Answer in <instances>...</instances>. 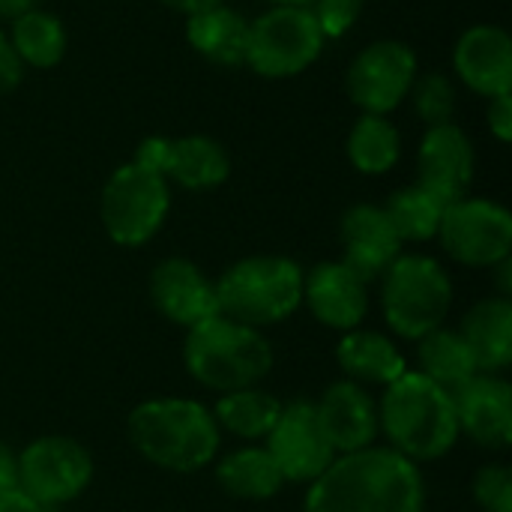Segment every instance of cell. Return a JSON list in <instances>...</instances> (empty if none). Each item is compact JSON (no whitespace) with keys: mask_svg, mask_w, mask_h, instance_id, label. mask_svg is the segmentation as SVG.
Segmentation results:
<instances>
[{"mask_svg":"<svg viewBox=\"0 0 512 512\" xmlns=\"http://www.w3.org/2000/svg\"><path fill=\"white\" fill-rule=\"evenodd\" d=\"M426 486L414 462L390 447L342 453L309 483L303 512H423Z\"/></svg>","mask_w":512,"mask_h":512,"instance_id":"1","label":"cell"},{"mask_svg":"<svg viewBox=\"0 0 512 512\" xmlns=\"http://www.w3.org/2000/svg\"><path fill=\"white\" fill-rule=\"evenodd\" d=\"M135 453L174 474H192L216 462L222 429L201 402L192 399H150L141 402L126 423Z\"/></svg>","mask_w":512,"mask_h":512,"instance_id":"2","label":"cell"},{"mask_svg":"<svg viewBox=\"0 0 512 512\" xmlns=\"http://www.w3.org/2000/svg\"><path fill=\"white\" fill-rule=\"evenodd\" d=\"M378 426L387 435L390 450L414 465L447 456L462 435L453 396L411 369L384 387Z\"/></svg>","mask_w":512,"mask_h":512,"instance_id":"3","label":"cell"},{"mask_svg":"<svg viewBox=\"0 0 512 512\" xmlns=\"http://www.w3.org/2000/svg\"><path fill=\"white\" fill-rule=\"evenodd\" d=\"M183 366L201 387L213 393H237L258 387L273 369V345L261 330L213 315L186 330Z\"/></svg>","mask_w":512,"mask_h":512,"instance_id":"4","label":"cell"},{"mask_svg":"<svg viewBox=\"0 0 512 512\" xmlns=\"http://www.w3.org/2000/svg\"><path fill=\"white\" fill-rule=\"evenodd\" d=\"M216 303L219 315L255 330L282 324L303 303V270L282 255L243 258L219 276Z\"/></svg>","mask_w":512,"mask_h":512,"instance_id":"5","label":"cell"},{"mask_svg":"<svg viewBox=\"0 0 512 512\" xmlns=\"http://www.w3.org/2000/svg\"><path fill=\"white\" fill-rule=\"evenodd\" d=\"M453 303L447 270L429 255H399L381 276V306L390 330L402 339H423L444 327Z\"/></svg>","mask_w":512,"mask_h":512,"instance_id":"6","label":"cell"},{"mask_svg":"<svg viewBox=\"0 0 512 512\" xmlns=\"http://www.w3.org/2000/svg\"><path fill=\"white\" fill-rule=\"evenodd\" d=\"M171 207L168 180L138 162L120 165L102 189V225L117 246H144Z\"/></svg>","mask_w":512,"mask_h":512,"instance_id":"7","label":"cell"},{"mask_svg":"<svg viewBox=\"0 0 512 512\" xmlns=\"http://www.w3.org/2000/svg\"><path fill=\"white\" fill-rule=\"evenodd\" d=\"M324 48V33L309 6H273L249 24L246 63L264 78L303 72Z\"/></svg>","mask_w":512,"mask_h":512,"instance_id":"8","label":"cell"},{"mask_svg":"<svg viewBox=\"0 0 512 512\" xmlns=\"http://www.w3.org/2000/svg\"><path fill=\"white\" fill-rule=\"evenodd\" d=\"M93 480L90 453L63 435H45L18 453V489L45 510L75 501Z\"/></svg>","mask_w":512,"mask_h":512,"instance_id":"9","label":"cell"},{"mask_svg":"<svg viewBox=\"0 0 512 512\" xmlns=\"http://www.w3.org/2000/svg\"><path fill=\"white\" fill-rule=\"evenodd\" d=\"M441 246L465 267H495L510 258L512 216L507 207L486 198H459L438 225Z\"/></svg>","mask_w":512,"mask_h":512,"instance_id":"10","label":"cell"},{"mask_svg":"<svg viewBox=\"0 0 512 512\" xmlns=\"http://www.w3.org/2000/svg\"><path fill=\"white\" fill-rule=\"evenodd\" d=\"M264 441L285 483H312L336 459V450L327 441L312 402L282 405V414Z\"/></svg>","mask_w":512,"mask_h":512,"instance_id":"11","label":"cell"},{"mask_svg":"<svg viewBox=\"0 0 512 512\" xmlns=\"http://www.w3.org/2000/svg\"><path fill=\"white\" fill-rule=\"evenodd\" d=\"M417 78V57L405 42H375L348 69V93L366 114L393 111Z\"/></svg>","mask_w":512,"mask_h":512,"instance_id":"12","label":"cell"},{"mask_svg":"<svg viewBox=\"0 0 512 512\" xmlns=\"http://www.w3.org/2000/svg\"><path fill=\"white\" fill-rule=\"evenodd\" d=\"M417 186L435 195L444 207L465 198L474 177V144L456 123L429 126L417 156Z\"/></svg>","mask_w":512,"mask_h":512,"instance_id":"13","label":"cell"},{"mask_svg":"<svg viewBox=\"0 0 512 512\" xmlns=\"http://www.w3.org/2000/svg\"><path fill=\"white\" fill-rule=\"evenodd\" d=\"M150 300L165 321L186 330L219 315L216 282H210L201 267L186 258H165L153 267Z\"/></svg>","mask_w":512,"mask_h":512,"instance_id":"14","label":"cell"},{"mask_svg":"<svg viewBox=\"0 0 512 512\" xmlns=\"http://www.w3.org/2000/svg\"><path fill=\"white\" fill-rule=\"evenodd\" d=\"M459 432L486 450H507L512 444V387L498 375H474L453 393Z\"/></svg>","mask_w":512,"mask_h":512,"instance_id":"15","label":"cell"},{"mask_svg":"<svg viewBox=\"0 0 512 512\" xmlns=\"http://www.w3.org/2000/svg\"><path fill=\"white\" fill-rule=\"evenodd\" d=\"M303 303L330 330H357L369 312V282L348 264L327 261L303 273Z\"/></svg>","mask_w":512,"mask_h":512,"instance_id":"16","label":"cell"},{"mask_svg":"<svg viewBox=\"0 0 512 512\" xmlns=\"http://www.w3.org/2000/svg\"><path fill=\"white\" fill-rule=\"evenodd\" d=\"M342 246V264H348L363 282L381 279L387 267L402 255V240L390 216L375 204H357L342 216Z\"/></svg>","mask_w":512,"mask_h":512,"instance_id":"17","label":"cell"},{"mask_svg":"<svg viewBox=\"0 0 512 512\" xmlns=\"http://www.w3.org/2000/svg\"><path fill=\"white\" fill-rule=\"evenodd\" d=\"M315 414L336 456L372 447L381 432L375 399L366 393L363 384L354 381L333 384L315 405Z\"/></svg>","mask_w":512,"mask_h":512,"instance_id":"18","label":"cell"},{"mask_svg":"<svg viewBox=\"0 0 512 512\" xmlns=\"http://www.w3.org/2000/svg\"><path fill=\"white\" fill-rule=\"evenodd\" d=\"M459 78L483 96H501L512 90V39L507 30L480 24L471 27L453 54Z\"/></svg>","mask_w":512,"mask_h":512,"instance_id":"19","label":"cell"},{"mask_svg":"<svg viewBox=\"0 0 512 512\" xmlns=\"http://www.w3.org/2000/svg\"><path fill=\"white\" fill-rule=\"evenodd\" d=\"M480 372L495 375L512 363V303L507 297H486L468 309L459 327Z\"/></svg>","mask_w":512,"mask_h":512,"instance_id":"20","label":"cell"},{"mask_svg":"<svg viewBox=\"0 0 512 512\" xmlns=\"http://www.w3.org/2000/svg\"><path fill=\"white\" fill-rule=\"evenodd\" d=\"M336 360L354 384L390 387L396 378L408 372V360L393 345V339L360 327L342 336V342L336 345Z\"/></svg>","mask_w":512,"mask_h":512,"instance_id":"21","label":"cell"},{"mask_svg":"<svg viewBox=\"0 0 512 512\" xmlns=\"http://www.w3.org/2000/svg\"><path fill=\"white\" fill-rule=\"evenodd\" d=\"M186 39H189V45L201 57H207L213 63H219V66H240V63H246L249 21L240 12L216 3V6H210L204 12L189 15Z\"/></svg>","mask_w":512,"mask_h":512,"instance_id":"22","label":"cell"},{"mask_svg":"<svg viewBox=\"0 0 512 512\" xmlns=\"http://www.w3.org/2000/svg\"><path fill=\"white\" fill-rule=\"evenodd\" d=\"M216 480L225 495L240 501H270L282 492L285 477L267 447H243L219 459Z\"/></svg>","mask_w":512,"mask_h":512,"instance_id":"23","label":"cell"},{"mask_svg":"<svg viewBox=\"0 0 512 512\" xmlns=\"http://www.w3.org/2000/svg\"><path fill=\"white\" fill-rule=\"evenodd\" d=\"M417 363H420L417 372L426 375L441 390H447L450 396L459 387H465L474 375H480L474 354L468 342L462 339V333L447 330V327H438L426 333L423 339H417Z\"/></svg>","mask_w":512,"mask_h":512,"instance_id":"24","label":"cell"},{"mask_svg":"<svg viewBox=\"0 0 512 512\" xmlns=\"http://www.w3.org/2000/svg\"><path fill=\"white\" fill-rule=\"evenodd\" d=\"M231 162L219 141L207 135H186L171 141L168 162H165V180H177L183 189H216L228 180Z\"/></svg>","mask_w":512,"mask_h":512,"instance_id":"25","label":"cell"},{"mask_svg":"<svg viewBox=\"0 0 512 512\" xmlns=\"http://www.w3.org/2000/svg\"><path fill=\"white\" fill-rule=\"evenodd\" d=\"M279 414H282V402L258 387L225 393L213 408L216 426L243 441H264L273 432Z\"/></svg>","mask_w":512,"mask_h":512,"instance_id":"26","label":"cell"},{"mask_svg":"<svg viewBox=\"0 0 512 512\" xmlns=\"http://www.w3.org/2000/svg\"><path fill=\"white\" fill-rule=\"evenodd\" d=\"M12 48L18 51L24 66L36 69H51L60 63L66 51V30L60 18L42 9H27L24 15L12 18V33H9Z\"/></svg>","mask_w":512,"mask_h":512,"instance_id":"27","label":"cell"},{"mask_svg":"<svg viewBox=\"0 0 512 512\" xmlns=\"http://www.w3.org/2000/svg\"><path fill=\"white\" fill-rule=\"evenodd\" d=\"M399 150V129L384 114H363L348 135V156L363 174L390 171L399 159Z\"/></svg>","mask_w":512,"mask_h":512,"instance_id":"28","label":"cell"},{"mask_svg":"<svg viewBox=\"0 0 512 512\" xmlns=\"http://www.w3.org/2000/svg\"><path fill=\"white\" fill-rule=\"evenodd\" d=\"M444 204L429 195L423 186H408V189H399L396 195H390L384 213L390 216L396 234L402 243H423V240H432L438 237V225H441V216H444Z\"/></svg>","mask_w":512,"mask_h":512,"instance_id":"29","label":"cell"},{"mask_svg":"<svg viewBox=\"0 0 512 512\" xmlns=\"http://www.w3.org/2000/svg\"><path fill=\"white\" fill-rule=\"evenodd\" d=\"M411 96H414V108L417 114L429 123V126H441V123H453V111H456V87L450 84L447 75L429 72L423 78H414L411 84Z\"/></svg>","mask_w":512,"mask_h":512,"instance_id":"30","label":"cell"},{"mask_svg":"<svg viewBox=\"0 0 512 512\" xmlns=\"http://www.w3.org/2000/svg\"><path fill=\"white\" fill-rule=\"evenodd\" d=\"M474 501L483 512H512V471L507 465H486L474 477Z\"/></svg>","mask_w":512,"mask_h":512,"instance_id":"31","label":"cell"},{"mask_svg":"<svg viewBox=\"0 0 512 512\" xmlns=\"http://www.w3.org/2000/svg\"><path fill=\"white\" fill-rule=\"evenodd\" d=\"M363 6H366V0H315L312 15H315L321 33L336 39V36H345L357 24Z\"/></svg>","mask_w":512,"mask_h":512,"instance_id":"32","label":"cell"},{"mask_svg":"<svg viewBox=\"0 0 512 512\" xmlns=\"http://www.w3.org/2000/svg\"><path fill=\"white\" fill-rule=\"evenodd\" d=\"M24 78V63L12 48L9 36L0 30V93H12Z\"/></svg>","mask_w":512,"mask_h":512,"instance_id":"33","label":"cell"},{"mask_svg":"<svg viewBox=\"0 0 512 512\" xmlns=\"http://www.w3.org/2000/svg\"><path fill=\"white\" fill-rule=\"evenodd\" d=\"M489 129L495 132L498 141H510L512 138V96L501 93L489 99Z\"/></svg>","mask_w":512,"mask_h":512,"instance_id":"34","label":"cell"},{"mask_svg":"<svg viewBox=\"0 0 512 512\" xmlns=\"http://www.w3.org/2000/svg\"><path fill=\"white\" fill-rule=\"evenodd\" d=\"M168 147H171V138H159V135L156 138H144L132 162H138V165H144V168H150V171H156V174L165 177Z\"/></svg>","mask_w":512,"mask_h":512,"instance_id":"35","label":"cell"},{"mask_svg":"<svg viewBox=\"0 0 512 512\" xmlns=\"http://www.w3.org/2000/svg\"><path fill=\"white\" fill-rule=\"evenodd\" d=\"M18 489V456L0 444V495Z\"/></svg>","mask_w":512,"mask_h":512,"instance_id":"36","label":"cell"},{"mask_svg":"<svg viewBox=\"0 0 512 512\" xmlns=\"http://www.w3.org/2000/svg\"><path fill=\"white\" fill-rule=\"evenodd\" d=\"M0 512H51L45 510L39 501H33L30 495H24L21 489H12L6 495H0Z\"/></svg>","mask_w":512,"mask_h":512,"instance_id":"37","label":"cell"},{"mask_svg":"<svg viewBox=\"0 0 512 512\" xmlns=\"http://www.w3.org/2000/svg\"><path fill=\"white\" fill-rule=\"evenodd\" d=\"M159 3H165V6H171V9H177V12L195 15V12H204V9L216 6L219 0H159Z\"/></svg>","mask_w":512,"mask_h":512,"instance_id":"38","label":"cell"},{"mask_svg":"<svg viewBox=\"0 0 512 512\" xmlns=\"http://www.w3.org/2000/svg\"><path fill=\"white\" fill-rule=\"evenodd\" d=\"M36 0H0V15L3 18H18L24 15L27 9H33Z\"/></svg>","mask_w":512,"mask_h":512,"instance_id":"39","label":"cell"},{"mask_svg":"<svg viewBox=\"0 0 512 512\" xmlns=\"http://www.w3.org/2000/svg\"><path fill=\"white\" fill-rule=\"evenodd\" d=\"M498 267V288H501V297H510L512 294V261L504 258L495 264Z\"/></svg>","mask_w":512,"mask_h":512,"instance_id":"40","label":"cell"},{"mask_svg":"<svg viewBox=\"0 0 512 512\" xmlns=\"http://www.w3.org/2000/svg\"><path fill=\"white\" fill-rule=\"evenodd\" d=\"M279 6H309L312 0H276Z\"/></svg>","mask_w":512,"mask_h":512,"instance_id":"41","label":"cell"}]
</instances>
